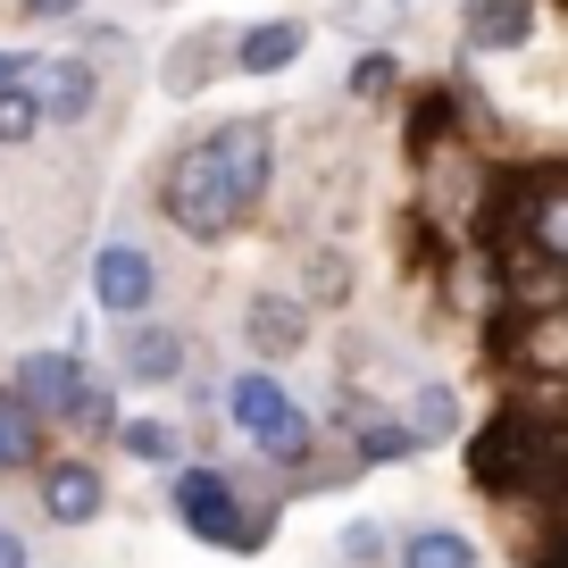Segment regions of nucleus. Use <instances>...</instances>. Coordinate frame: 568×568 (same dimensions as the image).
I'll return each mask as SVG.
<instances>
[{
  "instance_id": "nucleus-10",
  "label": "nucleus",
  "mask_w": 568,
  "mask_h": 568,
  "mask_svg": "<svg viewBox=\"0 0 568 568\" xmlns=\"http://www.w3.org/2000/svg\"><path fill=\"white\" fill-rule=\"evenodd\" d=\"M302 26H251L243 34V51H234V68L243 75H276V68H293V59H302Z\"/></svg>"
},
{
  "instance_id": "nucleus-2",
  "label": "nucleus",
  "mask_w": 568,
  "mask_h": 568,
  "mask_svg": "<svg viewBox=\"0 0 568 568\" xmlns=\"http://www.w3.org/2000/svg\"><path fill=\"white\" fill-rule=\"evenodd\" d=\"M477 485H494V494H560L568 485V426L501 418L477 444Z\"/></svg>"
},
{
  "instance_id": "nucleus-22",
  "label": "nucleus",
  "mask_w": 568,
  "mask_h": 568,
  "mask_svg": "<svg viewBox=\"0 0 568 568\" xmlns=\"http://www.w3.org/2000/svg\"><path fill=\"white\" fill-rule=\"evenodd\" d=\"M267 452H276V460H302V452H310V418H302V409H293V418L267 435Z\"/></svg>"
},
{
  "instance_id": "nucleus-21",
  "label": "nucleus",
  "mask_w": 568,
  "mask_h": 568,
  "mask_svg": "<svg viewBox=\"0 0 568 568\" xmlns=\"http://www.w3.org/2000/svg\"><path fill=\"white\" fill-rule=\"evenodd\" d=\"M452 418H460V402H452L444 385H426V393H418V435L435 444V435H452Z\"/></svg>"
},
{
  "instance_id": "nucleus-8",
  "label": "nucleus",
  "mask_w": 568,
  "mask_h": 568,
  "mask_svg": "<svg viewBox=\"0 0 568 568\" xmlns=\"http://www.w3.org/2000/svg\"><path fill=\"white\" fill-rule=\"evenodd\" d=\"M226 409H234V426H243V435H260V444L276 435L284 418H293V402H284V385H276V376H243V385L226 393Z\"/></svg>"
},
{
  "instance_id": "nucleus-1",
  "label": "nucleus",
  "mask_w": 568,
  "mask_h": 568,
  "mask_svg": "<svg viewBox=\"0 0 568 568\" xmlns=\"http://www.w3.org/2000/svg\"><path fill=\"white\" fill-rule=\"evenodd\" d=\"M267 160H276V142H267L260 118L226 125V134L193 142L176 168H168V217H176L193 243H226V226H243L251 201L267 193Z\"/></svg>"
},
{
  "instance_id": "nucleus-14",
  "label": "nucleus",
  "mask_w": 568,
  "mask_h": 568,
  "mask_svg": "<svg viewBox=\"0 0 568 568\" xmlns=\"http://www.w3.org/2000/svg\"><path fill=\"white\" fill-rule=\"evenodd\" d=\"M402 568H477V551H468V535H452V527H426V535H409Z\"/></svg>"
},
{
  "instance_id": "nucleus-15",
  "label": "nucleus",
  "mask_w": 568,
  "mask_h": 568,
  "mask_svg": "<svg viewBox=\"0 0 568 568\" xmlns=\"http://www.w3.org/2000/svg\"><path fill=\"white\" fill-rule=\"evenodd\" d=\"M518 359H527V368H568V310H544V318L518 335Z\"/></svg>"
},
{
  "instance_id": "nucleus-11",
  "label": "nucleus",
  "mask_w": 568,
  "mask_h": 568,
  "mask_svg": "<svg viewBox=\"0 0 568 568\" xmlns=\"http://www.w3.org/2000/svg\"><path fill=\"white\" fill-rule=\"evenodd\" d=\"M176 359H184L176 335H151V326H134V335H125V376H142V385H168V376H176Z\"/></svg>"
},
{
  "instance_id": "nucleus-25",
  "label": "nucleus",
  "mask_w": 568,
  "mask_h": 568,
  "mask_svg": "<svg viewBox=\"0 0 568 568\" xmlns=\"http://www.w3.org/2000/svg\"><path fill=\"white\" fill-rule=\"evenodd\" d=\"M26 68H34V59H9V51H0V84H26Z\"/></svg>"
},
{
  "instance_id": "nucleus-27",
  "label": "nucleus",
  "mask_w": 568,
  "mask_h": 568,
  "mask_svg": "<svg viewBox=\"0 0 568 568\" xmlns=\"http://www.w3.org/2000/svg\"><path fill=\"white\" fill-rule=\"evenodd\" d=\"M26 9H34V18H59V9H75V0H26Z\"/></svg>"
},
{
  "instance_id": "nucleus-6",
  "label": "nucleus",
  "mask_w": 568,
  "mask_h": 568,
  "mask_svg": "<svg viewBox=\"0 0 568 568\" xmlns=\"http://www.w3.org/2000/svg\"><path fill=\"white\" fill-rule=\"evenodd\" d=\"M101 477H92V460H59V468H42V510L59 518V527H92L101 518Z\"/></svg>"
},
{
  "instance_id": "nucleus-4",
  "label": "nucleus",
  "mask_w": 568,
  "mask_h": 568,
  "mask_svg": "<svg viewBox=\"0 0 568 568\" xmlns=\"http://www.w3.org/2000/svg\"><path fill=\"white\" fill-rule=\"evenodd\" d=\"M151 293H160V276H151V260H142L134 243H109L101 260H92V302H101V310L142 318V310H151Z\"/></svg>"
},
{
  "instance_id": "nucleus-19",
  "label": "nucleus",
  "mask_w": 568,
  "mask_h": 568,
  "mask_svg": "<svg viewBox=\"0 0 568 568\" xmlns=\"http://www.w3.org/2000/svg\"><path fill=\"white\" fill-rule=\"evenodd\" d=\"M352 444H359V460H409V452H418V435H409V426H359Z\"/></svg>"
},
{
  "instance_id": "nucleus-3",
  "label": "nucleus",
  "mask_w": 568,
  "mask_h": 568,
  "mask_svg": "<svg viewBox=\"0 0 568 568\" xmlns=\"http://www.w3.org/2000/svg\"><path fill=\"white\" fill-rule=\"evenodd\" d=\"M176 518L201 535V544H243V510H234V494H226V477H210V468H184L176 477Z\"/></svg>"
},
{
  "instance_id": "nucleus-23",
  "label": "nucleus",
  "mask_w": 568,
  "mask_h": 568,
  "mask_svg": "<svg viewBox=\"0 0 568 568\" xmlns=\"http://www.w3.org/2000/svg\"><path fill=\"white\" fill-rule=\"evenodd\" d=\"M75 418H84V426H109V385H92V376H84V393H75Z\"/></svg>"
},
{
  "instance_id": "nucleus-24",
  "label": "nucleus",
  "mask_w": 568,
  "mask_h": 568,
  "mask_svg": "<svg viewBox=\"0 0 568 568\" xmlns=\"http://www.w3.org/2000/svg\"><path fill=\"white\" fill-rule=\"evenodd\" d=\"M343 551H352V560H376V551H385V535L359 518V527H343Z\"/></svg>"
},
{
  "instance_id": "nucleus-17",
  "label": "nucleus",
  "mask_w": 568,
  "mask_h": 568,
  "mask_svg": "<svg viewBox=\"0 0 568 568\" xmlns=\"http://www.w3.org/2000/svg\"><path fill=\"white\" fill-rule=\"evenodd\" d=\"M42 125V101H34V84H0V142H26Z\"/></svg>"
},
{
  "instance_id": "nucleus-9",
  "label": "nucleus",
  "mask_w": 568,
  "mask_h": 568,
  "mask_svg": "<svg viewBox=\"0 0 568 568\" xmlns=\"http://www.w3.org/2000/svg\"><path fill=\"white\" fill-rule=\"evenodd\" d=\"M468 42L477 51H518L527 42V0H468Z\"/></svg>"
},
{
  "instance_id": "nucleus-5",
  "label": "nucleus",
  "mask_w": 568,
  "mask_h": 568,
  "mask_svg": "<svg viewBox=\"0 0 568 568\" xmlns=\"http://www.w3.org/2000/svg\"><path fill=\"white\" fill-rule=\"evenodd\" d=\"M18 393L34 418H75V393H84V368H75L68 352H34L18 368Z\"/></svg>"
},
{
  "instance_id": "nucleus-7",
  "label": "nucleus",
  "mask_w": 568,
  "mask_h": 568,
  "mask_svg": "<svg viewBox=\"0 0 568 568\" xmlns=\"http://www.w3.org/2000/svg\"><path fill=\"white\" fill-rule=\"evenodd\" d=\"M26 84H34L42 118H92V68L84 59H34Z\"/></svg>"
},
{
  "instance_id": "nucleus-13",
  "label": "nucleus",
  "mask_w": 568,
  "mask_h": 568,
  "mask_svg": "<svg viewBox=\"0 0 568 568\" xmlns=\"http://www.w3.org/2000/svg\"><path fill=\"white\" fill-rule=\"evenodd\" d=\"M243 326H251V343H260L267 359L302 343V310H293V302H276V293H267V302H251V318H243Z\"/></svg>"
},
{
  "instance_id": "nucleus-16",
  "label": "nucleus",
  "mask_w": 568,
  "mask_h": 568,
  "mask_svg": "<svg viewBox=\"0 0 568 568\" xmlns=\"http://www.w3.org/2000/svg\"><path fill=\"white\" fill-rule=\"evenodd\" d=\"M26 452H34V409H26V393L9 385L0 393V468H26Z\"/></svg>"
},
{
  "instance_id": "nucleus-12",
  "label": "nucleus",
  "mask_w": 568,
  "mask_h": 568,
  "mask_svg": "<svg viewBox=\"0 0 568 568\" xmlns=\"http://www.w3.org/2000/svg\"><path fill=\"white\" fill-rule=\"evenodd\" d=\"M527 234H535V251H544V260H568V184H544V193H535Z\"/></svg>"
},
{
  "instance_id": "nucleus-20",
  "label": "nucleus",
  "mask_w": 568,
  "mask_h": 568,
  "mask_svg": "<svg viewBox=\"0 0 568 568\" xmlns=\"http://www.w3.org/2000/svg\"><path fill=\"white\" fill-rule=\"evenodd\" d=\"M393 84H402V68H393V59L385 51H368V59H352V92H359V101H385V92Z\"/></svg>"
},
{
  "instance_id": "nucleus-18",
  "label": "nucleus",
  "mask_w": 568,
  "mask_h": 568,
  "mask_svg": "<svg viewBox=\"0 0 568 568\" xmlns=\"http://www.w3.org/2000/svg\"><path fill=\"white\" fill-rule=\"evenodd\" d=\"M118 435H125L134 460H176V426H160V418H125Z\"/></svg>"
},
{
  "instance_id": "nucleus-26",
  "label": "nucleus",
  "mask_w": 568,
  "mask_h": 568,
  "mask_svg": "<svg viewBox=\"0 0 568 568\" xmlns=\"http://www.w3.org/2000/svg\"><path fill=\"white\" fill-rule=\"evenodd\" d=\"M0 568H26V544H18V535H0Z\"/></svg>"
}]
</instances>
